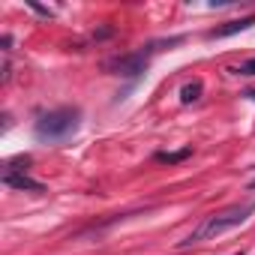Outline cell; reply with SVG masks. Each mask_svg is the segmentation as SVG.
Wrapping results in <instances>:
<instances>
[{
  "label": "cell",
  "instance_id": "8fae6325",
  "mask_svg": "<svg viewBox=\"0 0 255 255\" xmlns=\"http://www.w3.org/2000/svg\"><path fill=\"white\" fill-rule=\"evenodd\" d=\"M234 255H243V252H234Z\"/></svg>",
  "mask_w": 255,
  "mask_h": 255
},
{
  "label": "cell",
  "instance_id": "ba28073f",
  "mask_svg": "<svg viewBox=\"0 0 255 255\" xmlns=\"http://www.w3.org/2000/svg\"><path fill=\"white\" fill-rule=\"evenodd\" d=\"M234 72H237V75H255V60H246V63H240Z\"/></svg>",
  "mask_w": 255,
  "mask_h": 255
},
{
  "label": "cell",
  "instance_id": "5b68a950",
  "mask_svg": "<svg viewBox=\"0 0 255 255\" xmlns=\"http://www.w3.org/2000/svg\"><path fill=\"white\" fill-rule=\"evenodd\" d=\"M3 183L12 189H30V192H42V183L30 180L27 174H3Z\"/></svg>",
  "mask_w": 255,
  "mask_h": 255
},
{
  "label": "cell",
  "instance_id": "30bf717a",
  "mask_svg": "<svg viewBox=\"0 0 255 255\" xmlns=\"http://www.w3.org/2000/svg\"><path fill=\"white\" fill-rule=\"evenodd\" d=\"M249 189H255V180H252V183H249Z\"/></svg>",
  "mask_w": 255,
  "mask_h": 255
},
{
  "label": "cell",
  "instance_id": "6da1fadb",
  "mask_svg": "<svg viewBox=\"0 0 255 255\" xmlns=\"http://www.w3.org/2000/svg\"><path fill=\"white\" fill-rule=\"evenodd\" d=\"M249 213H255V204H237V207H228V210H222V213H213V216H207L180 246H192V243H198V240H204V237H219L222 231L243 225V222L249 219Z\"/></svg>",
  "mask_w": 255,
  "mask_h": 255
},
{
  "label": "cell",
  "instance_id": "9c48e42d",
  "mask_svg": "<svg viewBox=\"0 0 255 255\" xmlns=\"http://www.w3.org/2000/svg\"><path fill=\"white\" fill-rule=\"evenodd\" d=\"M246 96H249V99H255V90H249V93H246Z\"/></svg>",
  "mask_w": 255,
  "mask_h": 255
},
{
  "label": "cell",
  "instance_id": "7a4b0ae2",
  "mask_svg": "<svg viewBox=\"0 0 255 255\" xmlns=\"http://www.w3.org/2000/svg\"><path fill=\"white\" fill-rule=\"evenodd\" d=\"M78 123H81L78 108H57V111H48L36 120V135L48 138V141H57V138H66L69 132H75Z\"/></svg>",
  "mask_w": 255,
  "mask_h": 255
},
{
  "label": "cell",
  "instance_id": "8992f818",
  "mask_svg": "<svg viewBox=\"0 0 255 255\" xmlns=\"http://www.w3.org/2000/svg\"><path fill=\"white\" fill-rule=\"evenodd\" d=\"M201 90H204V84L195 78V81H189V84H183V90H180V99L183 102H195L198 96H201Z\"/></svg>",
  "mask_w": 255,
  "mask_h": 255
},
{
  "label": "cell",
  "instance_id": "277c9868",
  "mask_svg": "<svg viewBox=\"0 0 255 255\" xmlns=\"http://www.w3.org/2000/svg\"><path fill=\"white\" fill-rule=\"evenodd\" d=\"M252 24H255V15H246V18H237V21H225L222 27L210 30L207 39H225V36H234V33H240V30H249Z\"/></svg>",
  "mask_w": 255,
  "mask_h": 255
},
{
  "label": "cell",
  "instance_id": "3957f363",
  "mask_svg": "<svg viewBox=\"0 0 255 255\" xmlns=\"http://www.w3.org/2000/svg\"><path fill=\"white\" fill-rule=\"evenodd\" d=\"M147 63H150V51H138V54H129V57H120V60L108 63V69H120V75L135 78L147 69Z\"/></svg>",
  "mask_w": 255,
  "mask_h": 255
},
{
  "label": "cell",
  "instance_id": "52a82bcc",
  "mask_svg": "<svg viewBox=\"0 0 255 255\" xmlns=\"http://www.w3.org/2000/svg\"><path fill=\"white\" fill-rule=\"evenodd\" d=\"M189 156V150H180V153H159L156 159L159 162H180V159H186Z\"/></svg>",
  "mask_w": 255,
  "mask_h": 255
}]
</instances>
